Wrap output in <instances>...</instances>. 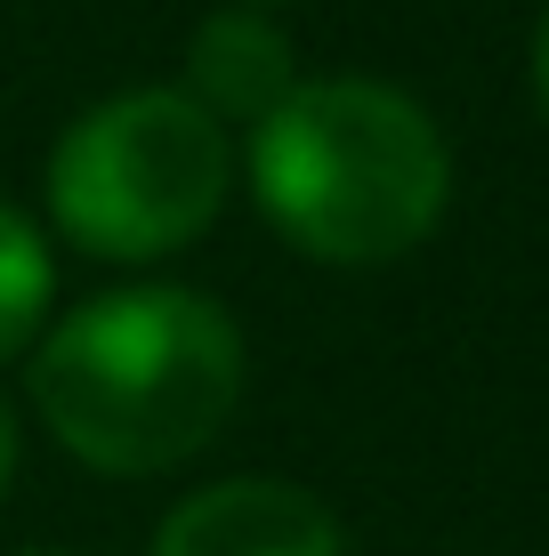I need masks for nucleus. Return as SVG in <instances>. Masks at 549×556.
<instances>
[{"label": "nucleus", "mask_w": 549, "mask_h": 556, "mask_svg": "<svg viewBox=\"0 0 549 556\" xmlns=\"http://www.w3.org/2000/svg\"><path fill=\"white\" fill-rule=\"evenodd\" d=\"M242 404V331L186 282H129L33 348V412L82 468L162 476L219 444Z\"/></svg>", "instance_id": "nucleus-1"}, {"label": "nucleus", "mask_w": 549, "mask_h": 556, "mask_svg": "<svg viewBox=\"0 0 549 556\" xmlns=\"http://www.w3.org/2000/svg\"><path fill=\"white\" fill-rule=\"evenodd\" d=\"M251 194L291 251L324 266H388L437 235L452 202V153L404 89L299 81L251 129Z\"/></svg>", "instance_id": "nucleus-2"}, {"label": "nucleus", "mask_w": 549, "mask_h": 556, "mask_svg": "<svg viewBox=\"0 0 549 556\" xmlns=\"http://www.w3.org/2000/svg\"><path fill=\"white\" fill-rule=\"evenodd\" d=\"M235 146L186 89H122L89 105L49 153V218L73 251L146 266L226 210Z\"/></svg>", "instance_id": "nucleus-3"}, {"label": "nucleus", "mask_w": 549, "mask_h": 556, "mask_svg": "<svg viewBox=\"0 0 549 556\" xmlns=\"http://www.w3.org/2000/svg\"><path fill=\"white\" fill-rule=\"evenodd\" d=\"M154 556H348V541L315 492L283 476H226L162 516Z\"/></svg>", "instance_id": "nucleus-4"}, {"label": "nucleus", "mask_w": 549, "mask_h": 556, "mask_svg": "<svg viewBox=\"0 0 549 556\" xmlns=\"http://www.w3.org/2000/svg\"><path fill=\"white\" fill-rule=\"evenodd\" d=\"M299 89V56L283 41V25L267 9H219L211 25L195 33V49H186V98H195L211 122H242L259 129L267 113Z\"/></svg>", "instance_id": "nucleus-5"}, {"label": "nucleus", "mask_w": 549, "mask_h": 556, "mask_svg": "<svg viewBox=\"0 0 549 556\" xmlns=\"http://www.w3.org/2000/svg\"><path fill=\"white\" fill-rule=\"evenodd\" d=\"M49 299H57V258H49L41 226L16 202H0V363L41 339Z\"/></svg>", "instance_id": "nucleus-6"}, {"label": "nucleus", "mask_w": 549, "mask_h": 556, "mask_svg": "<svg viewBox=\"0 0 549 556\" xmlns=\"http://www.w3.org/2000/svg\"><path fill=\"white\" fill-rule=\"evenodd\" d=\"M9 476H16V412L0 395V492H9Z\"/></svg>", "instance_id": "nucleus-7"}, {"label": "nucleus", "mask_w": 549, "mask_h": 556, "mask_svg": "<svg viewBox=\"0 0 549 556\" xmlns=\"http://www.w3.org/2000/svg\"><path fill=\"white\" fill-rule=\"evenodd\" d=\"M534 98H541V122H549V16L534 33Z\"/></svg>", "instance_id": "nucleus-8"}, {"label": "nucleus", "mask_w": 549, "mask_h": 556, "mask_svg": "<svg viewBox=\"0 0 549 556\" xmlns=\"http://www.w3.org/2000/svg\"><path fill=\"white\" fill-rule=\"evenodd\" d=\"M25 556H65V548H25Z\"/></svg>", "instance_id": "nucleus-9"}, {"label": "nucleus", "mask_w": 549, "mask_h": 556, "mask_svg": "<svg viewBox=\"0 0 549 556\" xmlns=\"http://www.w3.org/2000/svg\"><path fill=\"white\" fill-rule=\"evenodd\" d=\"M242 9H275V0H242Z\"/></svg>", "instance_id": "nucleus-10"}]
</instances>
